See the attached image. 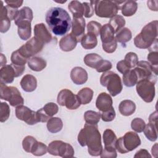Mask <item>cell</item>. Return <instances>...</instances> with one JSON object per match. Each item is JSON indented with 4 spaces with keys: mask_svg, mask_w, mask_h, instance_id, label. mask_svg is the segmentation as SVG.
<instances>
[{
    "mask_svg": "<svg viewBox=\"0 0 158 158\" xmlns=\"http://www.w3.org/2000/svg\"><path fill=\"white\" fill-rule=\"evenodd\" d=\"M50 30L57 36L65 35L72 27L71 18L69 13L61 7H52L48 10L45 17Z\"/></svg>",
    "mask_w": 158,
    "mask_h": 158,
    "instance_id": "6da1fadb",
    "label": "cell"
},
{
    "mask_svg": "<svg viewBox=\"0 0 158 158\" xmlns=\"http://www.w3.org/2000/svg\"><path fill=\"white\" fill-rule=\"evenodd\" d=\"M79 144L84 147L88 146V151L92 156H98L102 149L101 136L97 125L85 123L78 135Z\"/></svg>",
    "mask_w": 158,
    "mask_h": 158,
    "instance_id": "7a4b0ae2",
    "label": "cell"
},
{
    "mask_svg": "<svg viewBox=\"0 0 158 158\" xmlns=\"http://www.w3.org/2000/svg\"><path fill=\"white\" fill-rule=\"evenodd\" d=\"M157 20H154L146 25L134 38L135 46L139 49H149L157 40Z\"/></svg>",
    "mask_w": 158,
    "mask_h": 158,
    "instance_id": "3957f363",
    "label": "cell"
},
{
    "mask_svg": "<svg viewBox=\"0 0 158 158\" xmlns=\"http://www.w3.org/2000/svg\"><path fill=\"white\" fill-rule=\"evenodd\" d=\"M94 4V12L97 16L104 18H112L117 15L122 4L125 1H91Z\"/></svg>",
    "mask_w": 158,
    "mask_h": 158,
    "instance_id": "277c9868",
    "label": "cell"
},
{
    "mask_svg": "<svg viewBox=\"0 0 158 158\" xmlns=\"http://www.w3.org/2000/svg\"><path fill=\"white\" fill-rule=\"evenodd\" d=\"M100 83L107 88L112 96L120 94L123 89L122 80L120 76L112 71L104 72L100 78Z\"/></svg>",
    "mask_w": 158,
    "mask_h": 158,
    "instance_id": "5b68a950",
    "label": "cell"
},
{
    "mask_svg": "<svg viewBox=\"0 0 158 158\" xmlns=\"http://www.w3.org/2000/svg\"><path fill=\"white\" fill-rule=\"evenodd\" d=\"M156 83L148 79L140 80L136 83V92L144 102H151L153 101L155 96Z\"/></svg>",
    "mask_w": 158,
    "mask_h": 158,
    "instance_id": "8992f818",
    "label": "cell"
},
{
    "mask_svg": "<svg viewBox=\"0 0 158 158\" xmlns=\"http://www.w3.org/2000/svg\"><path fill=\"white\" fill-rule=\"evenodd\" d=\"M48 151L52 156L62 157H72L75 153L73 147L70 144L59 140L51 142L48 145Z\"/></svg>",
    "mask_w": 158,
    "mask_h": 158,
    "instance_id": "52a82bcc",
    "label": "cell"
},
{
    "mask_svg": "<svg viewBox=\"0 0 158 158\" xmlns=\"http://www.w3.org/2000/svg\"><path fill=\"white\" fill-rule=\"evenodd\" d=\"M136 67L134 69L138 81L143 79H148L155 82L157 81V68L152 67L148 61L141 60L137 62Z\"/></svg>",
    "mask_w": 158,
    "mask_h": 158,
    "instance_id": "ba28073f",
    "label": "cell"
},
{
    "mask_svg": "<svg viewBox=\"0 0 158 158\" xmlns=\"http://www.w3.org/2000/svg\"><path fill=\"white\" fill-rule=\"evenodd\" d=\"M57 103L61 106H65L68 109L75 110L78 109L81 103L77 96L70 90L67 89H62L57 95Z\"/></svg>",
    "mask_w": 158,
    "mask_h": 158,
    "instance_id": "9c48e42d",
    "label": "cell"
},
{
    "mask_svg": "<svg viewBox=\"0 0 158 158\" xmlns=\"http://www.w3.org/2000/svg\"><path fill=\"white\" fill-rule=\"evenodd\" d=\"M43 46L44 44L34 36L19 48L18 50L24 57L30 59L31 57L41 52Z\"/></svg>",
    "mask_w": 158,
    "mask_h": 158,
    "instance_id": "30bf717a",
    "label": "cell"
},
{
    "mask_svg": "<svg viewBox=\"0 0 158 158\" xmlns=\"http://www.w3.org/2000/svg\"><path fill=\"white\" fill-rule=\"evenodd\" d=\"M15 116L18 119L25 122L28 125H33L39 122L36 112L31 110L28 107L23 105L16 107Z\"/></svg>",
    "mask_w": 158,
    "mask_h": 158,
    "instance_id": "8fae6325",
    "label": "cell"
},
{
    "mask_svg": "<svg viewBox=\"0 0 158 158\" xmlns=\"http://www.w3.org/2000/svg\"><path fill=\"white\" fill-rule=\"evenodd\" d=\"M122 141L127 152H130L141 144V139L137 133L133 131L127 132L122 137Z\"/></svg>",
    "mask_w": 158,
    "mask_h": 158,
    "instance_id": "7c38bea8",
    "label": "cell"
},
{
    "mask_svg": "<svg viewBox=\"0 0 158 158\" xmlns=\"http://www.w3.org/2000/svg\"><path fill=\"white\" fill-rule=\"evenodd\" d=\"M85 20L83 17H73L70 33L75 38L78 43L81 41V38L85 35Z\"/></svg>",
    "mask_w": 158,
    "mask_h": 158,
    "instance_id": "4fadbf2b",
    "label": "cell"
},
{
    "mask_svg": "<svg viewBox=\"0 0 158 158\" xmlns=\"http://www.w3.org/2000/svg\"><path fill=\"white\" fill-rule=\"evenodd\" d=\"M35 36L44 44L49 43L52 40V35L43 23H38L34 27Z\"/></svg>",
    "mask_w": 158,
    "mask_h": 158,
    "instance_id": "5bb4252c",
    "label": "cell"
},
{
    "mask_svg": "<svg viewBox=\"0 0 158 158\" xmlns=\"http://www.w3.org/2000/svg\"><path fill=\"white\" fill-rule=\"evenodd\" d=\"M112 99L109 94L106 93H101L97 97L96 106L101 112H104L112 107Z\"/></svg>",
    "mask_w": 158,
    "mask_h": 158,
    "instance_id": "9a60e30c",
    "label": "cell"
},
{
    "mask_svg": "<svg viewBox=\"0 0 158 158\" xmlns=\"http://www.w3.org/2000/svg\"><path fill=\"white\" fill-rule=\"evenodd\" d=\"M70 78L76 85H83L88 80L87 72L81 67H75L70 72Z\"/></svg>",
    "mask_w": 158,
    "mask_h": 158,
    "instance_id": "2e32d148",
    "label": "cell"
},
{
    "mask_svg": "<svg viewBox=\"0 0 158 158\" xmlns=\"http://www.w3.org/2000/svg\"><path fill=\"white\" fill-rule=\"evenodd\" d=\"M15 77V72L12 64L6 65L1 68L0 78L1 82L5 84L11 83Z\"/></svg>",
    "mask_w": 158,
    "mask_h": 158,
    "instance_id": "e0dca14e",
    "label": "cell"
},
{
    "mask_svg": "<svg viewBox=\"0 0 158 158\" xmlns=\"http://www.w3.org/2000/svg\"><path fill=\"white\" fill-rule=\"evenodd\" d=\"M75 38L71 34H67L62 37L59 41V47L63 51H71L75 48L77 44Z\"/></svg>",
    "mask_w": 158,
    "mask_h": 158,
    "instance_id": "ac0fdd59",
    "label": "cell"
},
{
    "mask_svg": "<svg viewBox=\"0 0 158 158\" xmlns=\"http://www.w3.org/2000/svg\"><path fill=\"white\" fill-rule=\"evenodd\" d=\"M20 86L25 92H32L37 87L36 78L32 75L27 74L22 78Z\"/></svg>",
    "mask_w": 158,
    "mask_h": 158,
    "instance_id": "d6986e66",
    "label": "cell"
},
{
    "mask_svg": "<svg viewBox=\"0 0 158 158\" xmlns=\"http://www.w3.org/2000/svg\"><path fill=\"white\" fill-rule=\"evenodd\" d=\"M33 17L32 10L28 7H23L22 9L19 10L17 15L14 19V22L16 25L23 22H31L33 20Z\"/></svg>",
    "mask_w": 158,
    "mask_h": 158,
    "instance_id": "ffe728a7",
    "label": "cell"
},
{
    "mask_svg": "<svg viewBox=\"0 0 158 158\" xmlns=\"http://www.w3.org/2000/svg\"><path fill=\"white\" fill-rule=\"evenodd\" d=\"M115 31L109 23L104 25L101 29L100 36L102 44H106L114 41L115 38L114 36Z\"/></svg>",
    "mask_w": 158,
    "mask_h": 158,
    "instance_id": "44dd1931",
    "label": "cell"
},
{
    "mask_svg": "<svg viewBox=\"0 0 158 158\" xmlns=\"http://www.w3.org/2000/svg\"><path fill=\"white\" fill-rule=\"evenodd\" d=\"M118 110L122 115L129 116L135 112L136 105L135 102L131 100H123L119 104Z\"/></svg>",
    "mask_w": 158,
    "mask_h": 158,
    "instance_id": "7402d4cb",
    "label": "cell"
},
{
    "mask_svg": "<svg viewBox=\"0 0 158 158\" xmlns=\"http://www.w3.org/2000/svg\"><path fill=\"white\" fill-rule=\"evenodd\" d=\"M46 61L40 57H32L28 60V66L33 71L40 72L46 67Z\"/></svg>",
    "mask_w": 158,
    "mask_h": 158,
    "instance_id": "603a6c76",
    "label": "cell"
},
{
    "mask_svg": "<svg viewBox=\"0 0 158 158\" xmlns=\"http://www.w3.org/2000/svg\"><path fill=\"white\" fill-rule=\"evenodd\" d=\"M138 9V4L135 1H125L122 5L120 10L122 14L126 17H130L134 15Z\"/></svg>",
    "mask_w": 158,
    "mask_h": 158,
    "instance_id": "cb8c5ba5",
    "label": "cell"
},
{
    "mask_svg": "<svg viewBox=\"0 0 158 158\" xmlns=\"http://www.w3.org/2000/svg\"><path fill=\"white\" fill-rule=\"evenodd\" d=\"M18 27V35L22 40H27L30 38L31 35V22H23L19 23Z\"/></svg>",
    "mask_w": 158,
    "mask_h": 158,
    "instance_id": "d4e9b609",
    "label": "cell"
},
{
    "mask_svg": "<svg viewBox=\"0 0 158 158\" xmlns=\"http://www.w3.org/2000/svg\"><path fill=\"white\" fill-rule=\"evenodd\" d=\"M0 14V31L1 33L7 32L10 27V20L7 15V10L6 6H3V2L1 1Z\"/></svg>",
    "mask_w": 158,
    "mask_h": 158,
    "instance_id": "484cf974",
    "label": "cell"
},
{
    "mask_svg": "<svg viewBox=\"0 0 158 158\" xmlns=\"http://www.w3.org/2000/svg\"><path fill=\"white\" fill-rule=\"evenodd\" d=\"M102 60V57L96 53L88 54L85 56L83 59L86 65L95 69H97Z\"/></svg>",
    "mask_w": 158,
    "mask_h": 158,
    "instance_id": "4316f807",
    "label": "cell"
},
{
    "mask_svg": "<svg viewBox=\"0 0 158 158\" xmlns=\"http://www.w3.org/2000/svg\"><path fill=\"white\" fill-rule=\"evenodd\" d=\"M80 43L85 49H91L97 46L98 40L95 35L87 33L83 36Z\"/></svg>",
    "mask_w": 158,
    "mask_h": 158,
    "instance_id": "83f0119b",
    "label": "cell"
},
{
    "mask_svg": "<svg viewBox=\"0 0 158 158\" xmlns=\"http://www.w3.org/2000/svg\"><path fill=\"white\" fill-rule=\"evenodd\" d=\"M48 130L52 133L59 132L63 127V122L59 117H51L47 122Z\"/></svg>",
    "mask_w": 158,
    "mask_h": 158,
    "instance_id": "f1b7e54d",
    "label": "cell"
},
{
    "mask_svg": "<svg viewBox=\"0 0 158 158\" xmlns=\"http://www.w3.org/2000/svg\"><path fill=\"white\" fill-rule=\"evenodd\" d=\"M68 9L73 14V17H83L84 15V6L78 1H70L68 5Z\"/></svg>",
    "mask_w": 158,
    "mask_h": 158,
    "instance_id": "f546056e",
    "label": "cell"
},
{
    "mask_svg": "<svg viewBox=\"0 0 158 158\" xmlns=\"http://www.w3.org/2000/svg\"><path fill=\"white\" fill-rule=\"evenodd\" d=\"M77 95L81 104L85 105L91 101L93 96V91L89 88H83L78 92Z\"/></svg>",
    "mask_w": 158,
    "mask_h": 158,
    "instance_id": "4dcf8cb0",
    "label": "cell"
},
{
    "mask_svg": "<svg viewBox=\"0 0 158 158\" xmlns=\"http://www.w3.org/2000/svg\"><path fill=\"white\" fill-rule=\"evenodd\" d=\"M138 81V76L134 69H130L123 75V83L124 85L127 87H132L135 86Z\"/></svg>",
    "mask_w": 158,
    "mask_h": 158,
    "instance_id": "1f68e13d",
    "label": "cell"
},
{
    "mask_svg": "<svg viewBox=\"0 0 158 158\" xmlns=\"http://www.w3.org/2000/svg\"><path fill=\"white\" fill-rule=\"evenodd\" d=\"M132 38V33L130 30L128 28H123L116 33L115 40L117 42H118L122 44L129 41Z\"/></svg>",
    "mask_w": 158,
    "mask_h": 158,
    "instance_id": "d6a6232c",
    "label": "cell"
},
{
    "mask_svg": "<svg viewBox=\"0 0 158 158\" xmlns=\"http://www.w3.org/2000/svg\"><path fill=\"white\" fill-rule=\"evenodd\" d=\"M117 138L115 133L110 129H106L103 133V142L105 147L115 148Z\"/></svg>",
    "mask_w": 158,
    "mask_h": 158,
    "instance_id": "836d02e7",
    "label": "cell"
},
{
    "mask_svg": "<svg viewBox=\"0 0 158 158\" xmlns=\"http://www.w3.org/2000/svg\"><path fill=\"white\" fill-rule=\"evenodd\" d=\"M9 102L10 105L13 107H17L19 106L23 105L24 103L23 98L21 96L20 91L14 86H12V94Z\"/></svg>",
    "mask_w": 158,
    "mask_h": 158,
    "instance_id": "e575fe53",
    "label": "cell"
},
{
    "mask_svg": "<svg viewBox=\"0 0 158 158\" xmlns=\"http://www.w3.org/2000/svg\"><path fill=\"white\" fill-rule=\"evenodd\" d=\"M101 118V113L93 111L87 110L84 114V119L85 122L90 125H97Z\"/></svg>",
    "mask_w": 158,
    "mask_h": 158,
    "instance_id": "d590c367",
    "label": "cell"
},
{
    "mask_svg": "<svg viewBox=\"0 0 158 158\" xmlns=\"http://www.w3.org/2000/svg\"><path fill=\"white\" fill-rule=\"evenodd\" d=\"M109 25L114 29L115 33H116L120 30L123 28L125 25V20L122 15H116L110 19Z\"/></svg>",
    "mask_w": 158,
    "mask_h": 158,
    "instance_id": "8d00e7d4",
    "label": "cell"
},
{
    "mask_svg": "<svg viewBox=\"0 0 158 158\" xmlns=\"http://www.w3.org/2000/svg\"><path fill=\"white\" fill-rule=\"evenodd\" d=\"M143 131H144V135L149 141H155L157 140V125L149 123L147 125H146Z\"/></svg>",
    "mask_w": 158,
    "mask_h": 158,
    "instance_id": "74e56055",
    "label": "cell"
},
{
    "mask_svg": "<svg viewBox=\"0 0 158 158\" xmlns=\"http://www.w3.org/2000/svg\"><path fill=\"white\" fill-rule=\"evenodd\" d=\"M27 60L25 57H24L19 51V50H16L12 53L10 57V60L12 64L17 65H24L27 62Z\"/></svg>",
    "mask_w": 158,
    "mask_h": 158,
    "instance_id": "f35d334b",
    "label": "cell"
},
{
    "mask_svg": "<svg viewBox=\"0 0 158 158\" xmlns=\"http://www.w3.org/2000/svg\"><path fill=\"white\" fill-rule=\"evenodd\" d=\"M101 27V24L96 21H90L86 25L88 33L93 34L96 37L100 35Z\"/></svg>",
    "mask_w": 158,
    "mask_h": 158,
    "instance_id": "ab89813d",
    "label": "cell"
},
{
    "mask_svg": "<svg viewBox=\"0 0 158 158\" xmlns=\"http://www.w3.org/2000/svg\"><path fill=\"white\" fill-rule=\"evenodd\" d=\"M38 141L31 136H26L22 141L23 149L27 152L31 153L33 148Z\"/></svg>",
    "mask_w": 158,
    "mask_h": 158,
    "instance_id": "60d3db41",
    "label": "cell"
},
{
    "mask_svg": "<svg viewBox=\"0 0 158 158\" xmlns=\"http://www.w3.org/2000/svg\"><path fill=\"white\" fill-rule=\"evenodd\" d=\"M48 151V147L41 142L37 141L33 148L31 153L36 156H41L45 154Z\"/></svg>",
    "mask_w": 158,
    "mask_h": 158,
    "instance_id": "b9f144b4",
    "label": "cell"
},
{
    "mask_svg": "<svg viewBox=\"0 0 158 158\" xmlns=\"http://www.w3.org/2000/svg\"><path fill=\"white\" fill-rule=\"evenodd\" d=\"M12 94V86H7L4 83H0V98L9 101Z\"/></svg>",
    "mask_w": 158,
    "mask_h": 158,
    "instance_id": "7bdbcfd3",
    "label": "cell"
},
{
    "mask_svg": "<svg viewBox=\"0 0 158 158\" xmlns=\"http://www.w3.org/2000/svg\"><path fill=\"white\" fill-rule=\"evenodd\" d=\"M145 126V122L141 118H135L131 122V129L137 133L143 132Z\"/></svg>",
    "mask_w": 158,
    "mask_h": 158,
    "instance_id": "ee69618b",
    "label": "cell"
},
{
    "mask_svg": "<svg viewBox=\"0 0 158 158\" xmlns=\"http://www.w3.org/2000/svg\"><path fill=\"white\" fill-rule=\"evenodd\" d=\"M10 108L6 102L0 104V121L1 122H6L10 115Z\"/></svg>",
    "mask_w": 158,
    "mask_h": 158,
    "instance_id": "f6af8a7d",
    "label": "cell"
},
{
    "mask_svg": "<svg viewBox=\"0 0 158 158\" xmlns=\"http://www.w3.org/2000/svg\"><path fill=\"white\" fill-rule=\"evenodd\" d=\"M124 60L128 64L130 68L131 69L136 66L137 62H138V57L136 53L129 52L125 55Z\"/></svg>",
    "mask_w": 158,
    "mask_h": 158,
    "instance_id": "bcb514c9",
    "label": "cell"
},
{
    "mask_svg": "<svg viewBox=\"0 0 158 158\" xmlns=\"http://www.w3.org/2000/svg\"><path fill=\"white\" fill-rule=\"evenodd\" d=\"M45 113L51 118L58 112V106L54 102H48L43 107Z\"/></svg>",
    "mask_w": 158,
    "mask_h": 158,
    "instance_id": "7dc6e473",
    "label": "cell"
},
{
    "mask_svg": "<svg viewBox=\"0 0 158 158\" xmlns=\"http://www.w3.org/2000/svg\"><path fill=\"white\" fill-rule=\"evenodd\" d=\"M100 157L102 158H115L117 157V152L115 148L113 147H105L102 148Z\"/></svg>",
    "mask_w": 158,
    "mask_h": 158,
    "instance_id": "c3c4849f",
    "label": "cell"
},
{
    "mask_svg": "<svg viewBox=\"0 0 158 158\" xmlns=\"http://www.w3.org/2000/svg\"><path fill=\"white\" fill-rule=\"evenodd\" d=\"M115 117V111L114 108L112 107L110 109L102 112L101 113V118L104 122H109L112 121Z\"/></svg>",
    "mask_w": 158,
    "mask_h": 158,
    "instance_id": "681fc988",
    "label": "cell"
},
{
    "mask_svg": "<svg viewBox=\"0 0 158 158\" xmlns=\"http://www.w3.org/2000/svg\"><path fill=\"white\" fill-rule=\"evenodd\" d=\"M83 4L84 6V9H85L84 16L86 18L91 17L93 15L94 11V4H93L92 1H91L89 2H83Z\"/></svg>",
    "mask_w": 158,
    "mask_h": 158,
    "instance_id": "f907efd6",
    "label": "cell"
},
{
    "mask_svg": "<svg viewBox=\"0 0 158 158\" xmlns=\"http://www.w3.org/2000/svg\"><path fill=\"white\" fill-rule=\"evenodd\" d=\"M112 67V63L109 60L103 59L96 70L99 73L106 72L109 71L110 69H111Z\"/></svg>",
    "mask_w": 158,
    "mask_h": 158,
    "instance_id": "816d5d0a",
    "label": "cell"
},
{
    "mask_svg": "<svg viewBox=\"0 0 158 158\" xmlns=\"http://www.w3.org/2000/svg\"><path fill=\"white\" fill-rule=\"evenodd\" d=\"M148 62L154 67L157 68L158 65V52L151 51L148 55Z\"/></svg>",
    "mask_w": 158,
    "mask_h": 158,
    "instance_id": "f5cc1de1",
    "label": "cell"
},
{
    "mask_svg": "<svg viewBox=\"0 0 158 158\" xmlns=\"http://www.w3.org/2000/svg\"><path fill=\"white\" fill-rule=\"evenodd\" d=\"M117 42L116 40L115 39L114 41H112L110 43H108L106 44H102V49L107 53H112L117 49Z\"/></svg>",
    "mask_w": 158,
    "mask_h": 158,
    "instance_id": "db71d44e",
    "label": "cell"
},
{
    "mask_svg": "<svg viewBox=\"0 0 158 158\" xmlns=\"http://www.w3.org/2000/svg\"><path fill=\"white\" fill-rule=\"evenodd\" d=\"M117 69L120 73L123 75L125 73H127L128 71H129L130 70V68L128 65V64L125 62V61L124 60H122L117 62Z\"/></svg>",
    "mask_w": 158,
    "mask_h": 158,
    "instance_id": "11a10c76",
    "label": "cell"
},
{
    "mask_svg": "<svg viewBox=\"0 0 158 158\" xmlns=\"http://www.w3.org/2000/svg\"><path fill=\"white\" fill-rule=\"evenodd\" d=\"M36 115L39 122H46L51 118L45 113L43 108H41L40 109L36 111Z\"/></svg>",
    "mask_w": 158,
    "mask_h": 158,
    "instance_id": "9f6ffc18",
    "label": "cell"
},
{
    "mask_svg": "<svg viewBox=\"0 0 158 158\" xmlns=\"http://www.w3.org/2000/svg\"><path fill=\"white\" fill-rule=\"evenodd\" d=\"M6 10H7V15L8 18L10 20H14L16 15H17L19 10L17 9L12 8L7 5L6 6Z\"/></svg>",
    "mask_w": 158,
    "mask_h": 158,
    "instance_id": "6f0895ef",
    "label": "cell"
},
{
    "mask_svg": "<svg viewBox=\"0 0 158 158\" xmlns=\"http://www.w3.org/2000/svg\"><path fill=\"white\" fill-rule=\"evenodd\" d=\"M5 2L7 4V6L14 8V9H17L19 7H20L22 4H23V1H5Z\"/></svg>",
    "mask_w": 158,
    "mask_h": 158,
    "instance_id": "680465c9",
    "label": "cell"
},
{
    "mask_svg": "<svg viewBox=\"0 0 158 158\" xmlns=\"http://www.w3.org/2000/svg\"><path fill=\"white\" fill-rule=\"evenodd\" d=\"M134 157H151V156L149 154V153L146 149H140L139 151L136 152Z\"/></svg>",
    "mask_w": 158,
    "mask_h": 158,
    "instance_id": "91938a15",
    "label": "cell"
},
{
    "mask_svg": "<svg viewBox=\"0 0 158 158\" xmlns=\"http://www.w3.org/2000/svg\"><path fill=\"white\" fill-rule=\"evenodd\" d=\"M157 112L155 111L154 112L152 113L149 117V123H152L153 125H157Z\"/></svg>",
    "mask_w": 158,
    "mask_h": 158,
    "instance_id": "94428289",
    "label": "cell"
},
{
    "mask_svg": "<svg viewBox=\"0 0 158 158\" xmlns=\"http://www.w3.org/2000/svg\"><path fill=\"white\" fill-rule=\"evenodd\" d=\"M155 1H148L147 2L148 4V7L151 10H154L157 11V4L154 5Z\"/></svg>",
    "mask_w": 158,
    "mask_h": 158,
    "instance_id": "6125c7cd",
    "label": "cell"
},
{
    "mask_svg": "<svg viewBox=\"0 0 158 158\" xmlns=\"http://www.w3.org/2000/svg\"><path fill=\"white\" fill-rule=\"evenodd\" d=\"M6 62H7V60H6V56H4V54L1 53V67L6 65Z\"/></svg>",
    "mask_w": 158,
    "mask_h": 158,
    "instance_id": "be15d7a7",
    "label": "cell"
}]
</instances>
